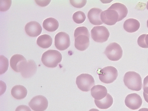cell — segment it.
Returning a JSON list of instances; mask_svg holds the SVG:
<instances>
[{
  "instance_id": "19",
  "label": "cell",
  "mask_w": 148,
  "mask_h": 111,
  "mask_svg": "<svg viewBox=\"0 0 148 111\" xmlns=\"http://www.w3.org/2000/svg\"><path fill=\"white\" fill-rule=\"evenodd\" d=\"M95 104L97 107L101 109H107L113 105V99L112 97L108 93L104 99L101 100H95Z\"/></svg>"
},
{
  "instance_id": "32",
  "label": "cell",
  "mask_w": 148,
  "mask_h": 111,
  "mask_svg": "<svg viewBox=\"0 0 148 111\" xmlns=\"http://www.w3.org/2000/svg\"><path fill=\"white\" fill-rule=\"evenodd\" d=\"M89 111H100L99 110L93 108V109H92L91 110H90Z\"/></svg>"
},
{
  "instance_id": "1",
  "label": "cell",
  "mask_w": 148,
  "mask_h": 111,
  "mask_svg": "<svg viewBox=\"0 0 148 111\" xmlns=\"http://www.w3.org/2000/svg\"><path fill=\"white\" fill-rule=\"evenodd\" d=\"M75 45L78 50L83 51L88 47L90 43V34L87 27L84 26L77 28L74 32Z\"/></svg>"
},
{
  "instance_id": "4",
  "label": "cell",
  "mask_w": 148,
  "mask_h": 111,
  "mask_svg": "<svg viewBox=\"0 0 148 111\" xmlns=\"http://www.w3.org/2000/svg\"><path fill=\"white\" fill-rule=\"evenodd\" d=\"M97 72L100 80L105 84L113 83L116 79L118 75L117 69L112 66L99 69Z\"/></svg>"
},
{
  "instance_id": "31",
  "label": "cell",
  "mask_w": 148,
  "mask_h": 111,
  "mask_svg": "<svg viewBox=\"0 0 148 111\" xmlns=\"http://www.w3.org/2000/svg\"><path fill=\"white\" fill-rule=\"evenodd\" d=\"M138 111H148V108H142L140 109Z\"/></svg>"
},
{
  "instance_id": "18",
  "label": "cell",
  "mask_w": 148,
  "mask_h": 111,
  "mask_svg": "<svg viewBox=\"0 0 148 111\" xmlns=\"http://www.w3.org/2000/svg\"><path fill=\"white\" fill-rule=\"evenodd\" d=\"M108 9H113L118 13L119 15L118 22L122 21L126 17L128 12L127 7L124 4L119 3L113 4Z\"/></svg>"
},
{
  "instance_id": "8",
  "label": "cell",
  "mask_w": 148,
  "mask_h": 111,
  "mask_svg": "<svg viewBox=\"0 0 148 111\" xmlns=\"http://www.w3.org/2000/svg\"><path fill=\"white\" fill-rule=\"evenodd\" d=\"M30 108L34 111H44L48 107L47 99L42 95H38L34 97L29 103Z\"/></svg>"
},
{
  "instance_id": "12",
  "label": "cell",
  "mask_w": 148,
  "mask_h": 111,
  "mask_svg": "<svg viewBox=\"0 0 148 111\" xmlns=\"http://www.w3.org/2000/svg\"><path fill=\"white\" fill-rule=\"evenodd\" d=\"M27 61L23 56L16 54L13 56L10 60V66L17 72H21Z\"/></svg>"
},
{
  "instance_id": "24",
  "label": "cell",
  "mask_w": 148,
  "mask_h": 111,
  "mask_svg": "<svg viewBox=\"0 0 148 111\" xmlns=\"http://www.w3.org/2000/svg\"><path fill=\"white\" fill-rule=\"evenodd\" d=\"M138 45L143 48H148V34L141 35L137 40Z\"/></svg>"
},
{
  "instance_id": "9",
  "label": "cell",
  "mask_w": 148,
  "mask_h": 111,
  "mask_svg": "<svg viewBox=\"0 0 148 111\" xmlns=\"http://www.w3.org/2000/svg\"><path fill=\"white\" fill-rule=\"evenodd\" d=\"M71 44L70 37L64 32H58L55 37V47L60 50H64L68 48Z\"/></svg>"
},
{
  "instance_id": "17",
  "label": "cell",
  "mask_w": 148,
  "mask_h": 111,
  "mask_svg": "<svg viewBox=\"0 0 148 111\" xmlns=\"http://www.w3.org/2000/svg\"><path fill=\"white\" fill-rule=\"evenodd\" d=\"M140 24L139 22L134 18H130L125 21L123 27L125 30L129 33L136 32L140 29Z\"/></svg>"
},
{
  "instance_id": "30",
  "label": "cell",
  "mask_w": 148,
  "mask_h": 111,
  "mask_svg": "<svg viewBox=\"0 0 148 111\" xmlns=\"http://www.w3.org/2000/svg\"><path fill=\"white\" fill-rule=\"evenodd\" d=\"M36 3L39 6L44 7L48 5L51 1H35Z\"/></svg>"
},
{
  "instance_id": "20",
  "label": "cell",
  "mask_w": 148,
  "mask_h": 111,
  "mask_svg": "<svg viewBox=\"0 0 148 111\" xmlns=\"http://www.w3.org/2000/svg\"><path fill=\"white\" fill-rule=\"evenodd\" d=\"M27 93L26 88L21 85H18L14 86L11 90V94L14 98L18 100L25 98Z\"/></svg>"
},
{
  "instance_id": "7",
  "label": "cell",
  "mask_w": 148,
  "mask_h": 111,
  "mask_svg": "<svg viewBox=\"0 0 148 111\" xmlns=\"http://www.w3.org/2000/svg\"><path fill=\"white\" fill-rule=\"evenodd\" d=\"M110 34L108 29L103 26H95L91 31L92 38L98 42L103 43L107 41Z\"/></svg>"
},
{
  "instance_id": "28",
  "label": "cell",
  "mask_w": 148,
  "mask_h": 111,
  "mask_svg": "<svg viewBox=\"0 0 148 111\" xmlns=\"http://www.w3.org/2000/svg\"><path fill=\"white\" fill-rule=\"evenodd\" d=\"M73 7L78 8H82L84 7L87 1L83 0H75L70 1Z\"/></svg>"
},
{
  "instance_id": "2",
  "label": "cell",
  "mask_w": 148,
  "mask_h": 111,
  "mask_svg": "<svg viewBox=\"0 0 148 111\" xmlns=\"http://www.w3.org/2000/svg\"><path fill=\"white\" fill-rule=\"evenodd\" d=\"M123 81L125 85L129 89L137 91L142 89V78L140 74L135 72H127L124 75Z\"/></svg>"
},
{
  "instance_id": "25",
  "label": "cell",
  "mask_w": 148,
  "mask_h": 111,
  "mask_svg": "<svg viewBox=\"0 0 148 111\" xmlns=\"http://www.w3.org/2000/svg\"><path fill=\"white\" fill-rule=\"evenodd\" d=\"M1 75L5 73L8 70V60L3 55L1 56Z\"/></svg>"
},
{
  "instance_id": "29",
  "label": "cell",
  "mask_w": 148,
  "mask_h": 111,
  "mask_svg": "<svg viewBox=\"0 0 148 111\" xmlns=\"http://www.w3.org/2000/svg\"><path fill=\"white\" fill-rule=\"evenodd\" d=\"M15 111H31V110L29 106L21 105L17 108Z\"/></svg>"
},
{
  "instance_id": "15",
  "label": "cell",
  "mask_w": 148,
  "mask_h": 111,
  "mask_svg": "<svg viewBox=\"0 0 148 111\" xmlns=\"http://www.w3.org/2000/svg\"><path fill=\"white\" fill-rule=\"evenodd\" d=\"M37 67L35 62L29 60L25 64L21 73L24 78H29L33 76L37 71Z\"/></svg>"
},
{
  "instance_id": "5",
  "label": "cell",
  "mask_w": 148,
  "mask_h": 111,
  "mask_svg": "<svg viewBox=\"0 0 148 111\" xmlns=\"http://www.w3.org/2000/svg\"><path fill=\"white\" fill-rule=\"evenodd\" d=\"M76 83L78 88L84 92L90 91L95 85L93 77L87 73H82L78 76Z\"/></svg>"
},
{
  "instance_id": "22",
  "label": "cell",
  "mask_w": 148,
  "mask_h": 111,
  "mask_svg": "<svg viewBox=\"0 0 148 111\" xmlns=\"http://www.w3.org/2000/svg\"><path fill=\"white\" fill-rule=\"evenodd\" d=\"M52 42L51 37L47 34L40 36L36 40L37 44L40 47L44 49H47L50 47L52 45Z\"/></svg>"
},
{
  "instance_id": "21",
  "label": "cell",
  "mask_w": 148,
  "mask_h": 111,
  "mask_svg": "<svg viewBox=\"0 0 148 111\" xmlns=\"http://www.w3.org/2000/svg\"><path fill=\"white\" fill-rule=\"evenodd\" d=\"M59 26L58 21L52 17L46 18L43 23L44 28L49 32H53L56 31L58 29Z\"/></svg>"
},
{
  "instance_id": "10",
  "label": "cell",
  "mask_w": 148,
  "mask_h": 111,
  "mask_svg": "<svg viewBox=\"0 0 148 111\" xmlns=\"http://www.w3.org/2000/svg\"><path fill=\"white\" fill-rule=\"evenodd\" d=\"M101 20L103 23L109 25H113L118 22L119 15L117 11L108 9L101 13Z\"/></svg>"
},
{
  "instance_id": "33",
  "label": "cell",
  "mask_w": 148,
  "mask_h": 111,
  "mask_svg": "<svg viewBox=\"0 0 148 111\" xmlns=\"http://www.w3.org/2000/svg\"><path fill=\"white\" fill-rule=\"evenodd\" d=\"M147 10H148V1L147 2Z\"/></svg>"
},
{
  "instance_id": "27",
  "label": "cell",
  "mask_w": 148,
  "mask_h": 111,
  "mask_svg": "<svg viewBox=\"0 0 148 111\" xmlns=\"http://www.w3.org/2000/svg\"><path fill=\"white\" fill-rule=\"evenodd\" d=\"M143 95L145 100L148 103V75L144 79L143 82Z\"/></svg>"
},
{
  "instance_id": "26",
  "label": "cell",
  "mask_w": 148,
  "mask_h": 111,
  "mask_svg": "<svg viewBox=\"0 0 148 111\" xmlns=\"http://www.w3.org/2000/svg\"><path fill=\"white\" fill-rule=\"evenodd\" d=\"M11 4V0H1L0 11L4 12L8 10L10 7Z\"/></svg>"
},
{
  "instance_id": "23",
  "label": "cell",
  "mask_w": 148,
  "mask_h": 111,
  "mask_svg": "<svg viewBox=\"0 0 148 111\" xmlns=\"http://www.w3.org/2000/svg\"><path fill=\"white\" fill-rule=\"evenodd\" d=\"M73 21L77 24H82L86 20V16L84 12L78 11L73 14Z\"/></svg>"
},
{
  "instance_id": "13",
  "label": "cell",
  "mask_w": 148,
  "mask_h": 111,
  "mask_svg": "<svg viewBox=\"0 0 148 111\" xmlns=\"http://www.w3.org/2000/svg\"><path fill=\"white\" fill-rule=\"evenodd\" d=\"M25 30L27 35L31 37H36L41 34L42 29L38 22L31 21L26 25Z\"/></svg>"
},
{
  "instance_id": "6",
  "label": "cell",
  "mask_w": 148,
  "mask_h": 111,
  "mask_svg": "<svg viewBox=\"0 0 148 111\" xmlns=\"http://www.w3.org/2000/svg\"><path fill=\"white\" fill-rule=\"evenodd\" d=\"M104 53L111 61H116L122 58L123 51L121 46L118 44L113 42L107 46Z\"/></svg>"
},
{
  "instance_id": "16",
  "label": "cell",
  "mask_w": 148,
  "mask_h": 111,
  "mask_svg": "<svg viewBox=\"0 0 148 111\" xmlns=\"http://www.w3.org/2000/svg\"><path fill=\"white\" fill-rule=\"evenodd\" d=\"M92 96L95 100H101L107 95L108 90L103 85H95L91 90Z\"/></svg>"
},
{
  "instance_id": "34",
  "label": "cell",
  "mask_w": 148,
  "mask_h": 111,
  "mask_svg": "<svg viewBox=\"0 0 148 111\" xmlns=\"http://www.w3.org/2000/svg\"><path fill=\"white\" fill-rule=\"evenodd\" d=\"M147 27L148 28V20H147Z\"/></svg>"
},
{
  "instance_id": "11",
  "label": "cell",
  "mask_w": 148,
  "mask_h": 111,
  "mask_svg": "<svg viewBox=\"0 0 148 111\" xmlns=\"http://www.w3.org/2000/svg\"><path fill=\"white\" fill-rule=\"evenodd\" d=\"M143 103L141 97L136 93L127 95L125 100V105L129 109L135 110L139 109Z\"/></svg>"
},
{
  "instance_id": "3",
  "label": "cell",
  "mask_w": 148,
  "mask_h": 111,
  "mask_svg": "<svg viewBox=\"0 0 148 111\" xmlns=\"http://www.w3.org/2000/svg\"><path fill=\"white\" fill-rule=\"evenodd\" d=\"M62 59V55L58 51L49 50L43 54L41 61L45 66L49 68L56 67Z\"/></svg>"
},
{
  "instance_id": "14",
  "label": "cell",
  "mask_w": 148,
  "mask_h": 111,
  "mask_svg": "<svg viewBox=\"0 0 148 111\" xmlns=\"http://www.w3.org/2000/svg\"><path fill=\"white\" fill-rule=\"evenodd\" d=\"M102 10L98 8H93L90 9L88 13V17L92 25H102L103 23L101 20V13Z\"/></svg>"
}]
</instances>
